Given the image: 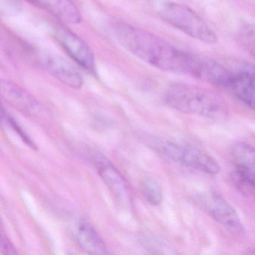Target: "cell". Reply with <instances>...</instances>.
Listing matches in <instances>:
<instances>
[{"label": "cell", "mask_w": 255, "mask_h": 255, "mask_svg": "<svg viewBox=\"0 0 255 255\" xmlns=\"http://www.w3.org/2000/svg\"><path fill=\"white\" fill-rule=\"evenodd\" d=\"M158 14L168 24L195 39L206 44L217 42V35L214 31L189 7L165 1L158 6Z\"/></svg>", "instance_id": "3"}, {"label": "cell", "mask_w": 255, "mask_h": 255, "mask_svg": "<svg viewBox=\"0 0 255 255\" xmlns=\"http://www.w3.org/2000/svg\"><path fill=\"white\" fill-rule=\"evenodd\" d=\"M0 252L5 255H14L17 253L15 248L7 238L2 229H0Z\"/></svg>", "instance_id": "18"}, {"label": "cell", "mask_w": 255, "mask_h": 255, "mask_svg": "<svg viewBox=\"0 0 255 255\" xmlns=\"http://www.w3.org/2000/svg\"><path fill=\"white\" fill-rule=\"evenodd\" d=\"M165 101L180 113L212 120H222L229 113L228 104L220 95L192 85L176 83L168 86Z\"/></svg>", "instance_id": "2"}, {"label": "cell", "mask_w": 255, "mask_h": 255, "mask_svg": "<svg viewBox=\"0 0 255 255\" xmlns=\"http://www.w3.org/2000/svg\"><path fill=\"white\" fill-rule=\"evenodd\" d=\"M144 247L148 250L152 251L153 253L157 254H175L176 252L171 251V248L168 246L166 243L160 241L158 239L153 237H145L141 241Z\"/></svg>", "instance_id": "16"}, {"label": "cell", "mask_w": 255, "mask_h": 255, "mask_svg": "<svg viewBox=\"0 0 255 255\" xmlns=\"http://www.w3.org/2000/svg\"><path fill=\"white\" fill-rule=\"evenodd\" d=\"M93 162L100 177L116 199L125 205H129L132 201L130 189L122 173L101 153L94 154Z\"/></svg>", "instance_id": "7"}, {"label": "cell", "mask_w": 255, "mask_h": 255, "mask_svg": "<svg viewBox=\"0 0 255 255\" xmlns=\"http://www.w3.org/2000/svg\"><path fill=\"white\" fill-rule=\"evenodd\" d=\"M0 96L24 114L37 115L42 110L39 103L29 92L11 82L0 80Z\"/></svg>", "instance_id": "10"}, {"label": "cell", "mask_w": 255, "mask_h": 255, "mask_svg": "<svg viewBox=\"0 0 255 255\" xmlns=\"http://www.w3.org/2000/svg\"><path fill=\"white\" fill-rule=\"evenodd\" d=\"M73 234L77 244L86 253L95 255L109 253L104 240L86 219L76 220L73 225Z\"/></svg>", "instance_id": "11"}, {"label": "cell", "mask_w": 255, "mask_h": 255, "mask_svg": "<svg viewBox=\"0 0 255 255\" xmlns=\"http://www.w3.org/2000/svg\"><path fill=\"white\" fill-rule=\"evenodd\" d=\"M237 99L254 110L255 107V71L244 68L230 71L225 88Z\"/></svg>", "instance_id": "9"}, {"label": "cell", "mask_w": 255, "mask_h": 255, "mask_svg": "<svg viewBox=\"0 0 255 255\" xmlns=\"http://www.w3.org/2000/svg\"><path fill=\"white\" fill-rule=\"evenodd\" d=\"M140 189L149 204L153 206H159L162 203L163 198L162 189L157 182L153 179L150 177L143 179L140 183Z\"/></svg>", "instance_id": "15"}, {"label": "cell", "mask_w": 255, "mask_h": 255, "mask_svg": "<svg viewBox=\"0 0 255 255\" xmlns=\"http://www.w3.org/2000/svg\"><path fill=\"white\" fill-rule=\"evenodd\" d=\"M27 1H29V2H32V0H27Z\"/></svg>", "instance_id": "22"}, {"label": "cell", "mask_w": 255, "mask_h": 255, "mask_svg": "<svg viewBox=\"0 0 255 255\" xmlns=\"http://www.w3.org/2000/svg\"><path fill=\"white\" fill-rule=\"evenodd\" d=\"M7 117H8V116H7L5 108L0 102V121L5 120L7 119Z\"/></svg>", "instance_id": "20"}, {"label": "cell", "mask_w": 255, "mask_h": 255, "mask_svg": "<svg viewBox=\"0 0 255 255\" xmlns=\"http://www.w3.org/2000/svg\"><path fill=\"white\" fill-rule=\"evenodd\" d=\"M231 180L234 186L246 196H251L255 192V173L235 168L231 174Z\"/></svg>", "instance_id": "14"}, {"label": "cell", "mask_w": 255, "mask_h": 255, "mask_svg": "<svg viewBox=\"0 0 255 255\" xmlns=\"http://www.w3.org/2000/svg\"><path fill=\"white\" fill-rule=\"evenodd\" d=\"M197 205L213 220L235 234H243V223L235 209L219 194L200 192L195 195Z\"/></svg>", "instance_id": "5"}, {"label": "cell", "mask_w": 255, "mask_h": 255, "mask_svg": "<svg viewBox=\"0 0 255 255\" xmlns=\"http://www.w3.org/2000/svg\"><path fill=\"white\" fill-rule=\"evenodd\" d=\"M6 120H8V124L11 125V128L14 129V130L17 132V133L21 137L22 139L24 141V142H26L29 147H32V148H35L36 146L34 144L33 141L30 139L29 136L26 135V132L23 130L21 128H20V125H18V124L11 117H9L8 116L7 117Z\"/></svg>", "instance_id": "19"}, {"label": "cell", "mask_w": 255, "mask_h": 255, "mask_svg": "<svg viewBox=\"0 0 255 255\" xmlns=\"http://www.w3.org/2000/svg\"><path fill=\"white\" fill-rule=\"evenodd\" d=\"M0 229H2V224L1 222V219H0Z\"/></svg>", "instance_id": "21"}, {"label": "cell", "mask_w": 255, "mask_h": 255, "mask_svg": "<svg viewBox=\"0 0 255 255\" xmlns=\"http://www.w3.org/2000/svg\"><path fill=\"white\" fill-rule=\"evenodd\" d=\"M154 147L165 157L184 166L210 175H216L220 171L216 161L208 153L197 147L167 140L156 141Z\"/></svg>", "instance_id": "4"}, {"label": "cell", "mask_w": 255, "mask_h": 255, "mask_svg": "<svg viewBox=\"0 0 255 255\" xmlns=\"http://www.w3.org/2000/svg\"><path fill=\"white\" fill-rule=\"evenodd\" d=\"M235 168L255 173V149L247 143H237L231 150Z\"/></svg>", "instance_id": "13"}, {"label": "cell", "mask_w": 255, "mask_h": 255, "mask_svg": "<svg viewBox=\"0 0 255 255\" xmlns=\"http://www.w3.org/2000/svg\"><path fill=\"white\" fill-rule=\"evenodd\" d=\"M254 26L250 24H245L242 28L241 38H243V42L245 47L248 50H251V53L254 54Z\"/></svg>", "instance_id": "17"}, {"label": "cell", "mask_w": 255, "mask_h": 255, "mask_svg": "<svg viewBox=\"0 0 255 255\" xmlns=\"http://www.w3.org/2000/svg\"><path fill=\"white\" fill-rule=\"evenodd\" d=\"M40 61L44 68L61 83L72 89H79L83 86V79L77 69L59 55L43 53Z\"/></svg>", "instance_id": "8"}, {"label": "cell", "mask_w": 255, "mask_h": 255, "mask_svg": "<svg viewBox=\"0 0 255 255\" xmlns=\"http://www.w3.org/2000/svg\"><path fill=\"white\" fill-rule=\"evenodd\" d=\"M32 3L43 7L65 23L78 24L81 13L73 0H32Z\"/></svg>", "instance_id": "12"}, {"label": "cell", "mask_w": 255, "mask_h": 255, "mask_svg": "<svg viewBox=\"0 0 255 255\" xmlns=\"http://www.w3.org/2000/svg\"><path fill=\"white\" fill-rule=\"evenodd\" d=\"M114 32L119 44L143 62L167 72L196 77L199 56L183 51L148 31L126 23L116 25Z\"/></svg>", "instance_id": "1"}, {"label": "cell", "mask_w": 255, "mask_h": 255, "mask_svg": "<svg viewBox=\"0 0 255 255\" xmlns=\"http://www.w3.org/2000/svg\"><path fill=\"white\" fill-rule=\"evenodd\" d=\"M53 32L58 42L78 65L89 72H95L93 52L81 38L63 26H56Z\"/></svg>", "instance_id": "6"}]
</instances>
